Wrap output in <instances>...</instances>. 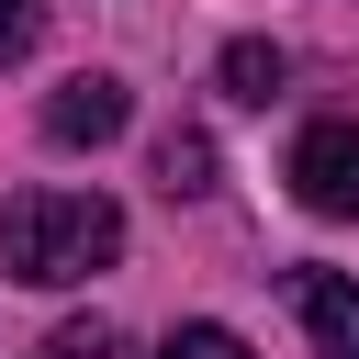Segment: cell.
<instances>
[{
  "label": "cell",
  "instance_id": "obj_6",
  "mask_svg": "<svg viewBox=\"0 0 359 359\" xmlns=\"http://www.w3.org/2000/svg\"><path fill=\"white\" fill-rule=\"evenodd\" d=\"M280 79H292V67H280V45H258V34H247V45H224V101H269Z\"/></svg>",
  "mask_w": 359,
  "mask_h": 359
},
{
  "label": "cell",
  "instance_id": "obj_1",
  "mask_svg": "<svg viewBox=\"0 0 359 359\" xmlns=\"http://www.w3.org/2000/svg\"><path fill=\"white\" fill-rule=\"evenodd\" d=\"M123 258V213L101 191H11L0 202V269L22 292H67V280H101Z\"/></svg>",
  "mask_w": 359,
  "mask_h": 359
},
{
  "label": "cell",
  "instance_id": "obj_9",
  "mask_svg": "<svg viewBox=\"0 0 359 359\" xmlns=\"http://www.w3.org/2000/svg\"><path fill=\"white\" fill-rule=\"evenodd\" d=\"M34 34H45V0H0V67H11Z\"/></svg>",
  "mask_w": 359,
  "mask_h": 359
},
{
  "label": "cell",
  "instance_id": "obj_4",
  "mask_svg": "<svg viewBox=\"0 0 359 359\" xmlns=\"http://www.w3.org/2000/svg\"><path fill=\"white\" fill-rule=\"evenodd\" d=\"M292 303H303V325H314V359H359V280H348V269H303Z\"/></svg>",
  "mask_w": 359,
  "mask_h": 359
},
{
  "label": "cell",
  "instance_id": "obj_7",
  "mask_svg": "<svg viewBox=\"0 0 359 359\" xmlns=\"http://www.w3.org/2000/svg\"><path fill=\"white\" fill-rule=\"evenodd\" d=\"M34 359H123V325H101V314H79V325H56Z\"/></svg>",
  "mask_w": 359,
  "mask_h": 359
},
{
  "label": "cell",
  "instance_id": "obj_8",
  "mask_svg": "<svg viewBox=\"0 0 359 359\" xmlns=\"http://www.w3.org/2000/svg\"><path fill=\"white\" fill-rule=\"evenodd\" d=\"M157 359H247V337H236V325H168Z\"/></svg>",
  "mask_w": 359,
  "mask_h": 359
},
{
  "label": "cell",
  "instance_id": "obj_2",
  "mask_svg": "<svg viewBox=\"0 0 359 359\" xmlns=\"http://www.w3.org/2000/svg\"><path fill=\"white\" fill-rule=\"evenodd\" d=\"M292 202L303 213H359V123H303L292 135Z\"/></svg>",
  "mask_w": 359,
  "mask_h": 359
},
{
  "label": "cell",
  "instance_id": "obj_3",
  "mask_svg": "<svg viewBox=\"0 0 359 359\" xmlns=\"http://www.w3.org/2000/svg\"><path fill=\"white\" fill-rule=\"evenodd\" d=\"M123 123H135V90H123V79H101V67H90V79H67V90L45 101V146H112Z\"/></svg>",
  "mask_w": 359,
  "mask_h": 359
},
{
  "label": "cell",
  "instance_id": "obj_5",
  "mask_svg": "<svg viewBox=\"0 0 359 359\" xmlns=\"http://www.w3.org/2000/svg\"><path fill=\"white\" fill-rule=\"evenodd\" d=\"M157 191H168V202H202V191H213V135H191V123L157 135Z\"/></svg>",
  "mask_w": 359,
  "mask_h": 359
}]
</instances>
